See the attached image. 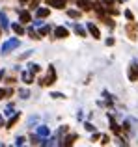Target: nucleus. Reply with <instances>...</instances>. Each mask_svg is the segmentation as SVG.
<instances>
[{"mask_svg": "<svg viewBox=\"0 0 138 147\" xmlns=\"http://www.w3.org/2000/svg\"><path fill=\"white\" fill-rule=\"evenodd\" d=\"M54 78H56L54 69H52V67H49V75H47V78H45V80H41V84H43V86H49V84H52V82H54Z\"/></svg>", "mask_w": 138, "mask_h": 147, "instance_id": "1", "label": "nucleus"}, {"mask_svg": "<svg viewBox=\"0 0 138 147\" xmlns=\"http://www.w3.org/2000/svg\"><path fill=\"white\" fill-rule=\"evenodd\" d=\"M15 47H19V39H11V41H7V43H4L2 52L6 54V52H9L11 49H15Z\"/></svg>", "mask_w": 138, "mask_h": 147, "instance_id": "2", "label": "nucleus"}, {"mask_svg": "<svg viewBox=\"0 0 138 147\" xmlns=\"http://www.w3.org/2000/svg\"><path fill=\"white\" fill-rule=\"evenodd\" d=\"M54 36H56V37H60V39H64V37H67V30H66V28H62V26H58V28L54 30Z\"/></svg>", "mask_w": 138, "mask_h": 147, "instance_id": "3", "label": "nucleus"}, {"mask_svg": "<svg viewBox=\"0 0 138 147\" xmlns=\"http://www.w3.org/2000/svg\"><path fill=\"white\" fill-rule=\"evenodd\" d=\"M52 7H66V0H47Z\"/></svg>", "mask_w": 138, "mask_h": 147, "instance_id": "4", "label": "nucleus"}, {"mask_svg": "<svg viewBox=\"0 0 138 147\" xmlns=\"http://www.w3.org/2000/svg\"><path fill=\"white\" fill-rule=\"evenodd\" d=\"M78 7H82V9H91V7H93V4H91V2H88V0H80V2H78Z\"/></svg>", "mask_w": 138, "mask_h": 147, "instance_id": "5", "label": "nucleus"}, {"mask_svg": "<svg viewBox=\"0 0 138 147\" xmlns=\"http://www.w3.org/2000/svg\"><path fill=\"white\" fill-rule=\"evenodd\" d=\"M11 28H13V32L19 34V36H22V34H24V28H22L21 24H11Z\"/></svg>", "mask_w": 138, "mask_h": 147, "instance_id": "6", "label": "nucleus"}, {"mask_svg": "<svg viewBox=\"0 0 138 147\" xmlns=\"http://www.w3.org/2000/svg\"><path fill=\"white\" fill-rule=\"evenodd\" d=\"M88 30L91 32V36H93V37H99V30H97V26H93V24L90 22V24H88Z\"/></svg>", "mask_w": 138, "mask_h": 147, "instance_id": "7", "label": "nucleus"}, {"mask_svg": "<svg viewBox=\"0 0 138 147\" xmlns=\"http://www.w3.org/2000/svg\"><path fill=\"white\" fill-rule=\"evenodd\" d=\"M129 76H131V80H135L138 76V67H136V65H131V73H129Z\"/></svg>", "mask_w": 138, "mask_h": 147, "instance_id": "8", "label": "nucleus"}, {"mask_svg": "<svg viewBox=\"0 0 138 147\" xmlns=\"http://www.w3.org/2000/svg\"><path fill=\"white\" fill-rule=\"evenodd\" d=\"M19 17H21L22 22H30V13H28V11H21V15H19Z\"/></svg>", "mask_w": 138, "mask_h": 147, "instance_id": "9", "label": "nucleus"}, {"mask_svg": "<svg viewBox=\"0 0 138 147\" xmlns=\"http://www.w3.org/2000/svg\"><path fill=\"white\" fill-rule=\"evenodd\" d=\"M22 80H24L26 84L32 82V71H30V73H22Z\"/></svg>", "mask_w": 138, "mask_h": 147, "instance_id": "10", "label": "nucleus"}, {"mask_svg": "<svg viewBox=\"0 0 138 147\" xmlns=\"http://www.w3.org/2000/svg\"><path fill=\"white\" fill-rule=\"evenodd\" d=\"M47 15H49V9H47V7H41V9H37V17H47Z\"/></svg>", "mask_w": 138, "mask_h": 147, "instance_id": "11", "label": "nucleus"}, {"mask_svg": "<svg viewBox=\"0 0 138 147\" xmlns=\"http://www.w3.org/2000/svg\"><path fill=\"white\" fill-rule=\"evenodd\" d=\"M75 32L78 34V36H86V32H84V28H82V26H78V24H75Z\"/></svg>", "mask_w": 138, "mask_h": 147, "instance_id": "12", "label": "nucleus"}, {"mask_svg": "<svg viewBox=\"0 0 138 147\" xmlns=\"http://www.w3.org/2000/svg\"><path fill=\"white\" fill-rule=\"evenodd\" d=\"M37 132H39L41 136H47V134H49V129H47V127H39V129H37Z\"/></svg>", "mask_w": 138, "mask_h": 147, "instance_id": "13", "label": "nucleus"}, {"mask_svg": "<svg viewBox=\"0 0 138 147\" xmlns=\"http://www.w3.org/2000/svg\"><path fill=\"white\" fill-rule=\"evenodd\" d=\"M0 21H2V26H4V28H7V26H9V24H7V19H6V15H4V13H0Z\"/></svg>", "mask_w": 138, "mask_h": 147, "instance_id": "14", "label": "nucleus"}, {"mask_svg": "<svg viewBox=\"0 0 138 147\" xmlns=\"http://www.w3.org/2000/svg\"><path fill=\"white\" fill-rule=\"evenodd\" d=\"M17 119H19V114H17V115H13V117L9 119V123H7V127H13L15 123H17Z\"/></svg>", "mask_w": 138, "mask_h": 147, "instance_id": "15", "label": "nucleus"}, {"mask_svg": "<svg viewBox=\"0 0 138 147\" xmlns=\"http://www.w3.org/2000/svg\"><path fill=\"white\" fill-rule=\"evenodd\" d=\"M110 125H112V130H114V132H118V130H120V127L116 125V121H114L112 117H110Z\"/></svg>", "mask_w": 138, "mask_h": 147, "instance_id": "16", "label": "nucleus"}, {"mask_svg": "<svg viewBox=\"0 0 138 147\" xmlns=\"http://www.w3.org/2000/svg\"><path fill=\"white\" fill-rule=\"evenodd\" d=\"M73 140H76V136H75V134H73V136H69L67 140H66V145H71V144H73Z\"/></svg>", "mask_w": 138, "mask_h": 147, "instance_id": "17", "label": "nucleus"}, {"mask_svg": "<svg viewBox=\"0 0 138 147\" xmlns=\"http://www.w3.org/2000/svg\"><path fill=\"white\" fill-rule=\"evenodd\" d=\"M30 71H32V73H37V71H39V65H36V63L30 65Z\"/></svg>", "mask_w": 138, "mask_h": 147, "instance_id": "18", "label": "nucleus"}, {"mask_svg": "<svg viewBox=\"0 0 138 147\" xmlns=\"http://www.w3.org/2000/svg\"><path fill=\"white\" fill-rule=\"evenodd\" d=\"M125 17H127L129 21H133V13H131V11H125Z\"/></svg>", "mask_w": 138, "mask_h": 147, "instance_id": "19", "label": "nucleus"}, {"mask_svg": "<svg viewBox=\"0 0 138 147\" xmlns=\"http://www.w3.org/2000/svg\"><path fill=\"white\" fill-rule=\"evenodd\" d=\"M49 30H51L49 26H43V28H41V34H49Z\"/></svg>", "mask_w": 138, "mask_h": 147, "instance_id": "20", "label": "nucleus"}, {"mask_svg": "<svg viewBox=\"0 0 138 147\" xmlns=\"http://www.w3.org/2000/svg\"><path fill=\"white\" fill-rule=\"evenodd\" d=\"M69 17H78V11H69Z\"/></svg>", "mask_w": 138, "mask_h": 147, "instance_id": "21", "label": "nucleus"}, {"mask_svg": "<svg viewBox=\"0 0 138 147\" xmlns=\"http://www.w3.org/2000/svg\"><path fill=\"white\" fill-rule=\"evenodd\" d=\"M4 95H7L6 90H0V99H4Z\"/></svg>", "mask_w": 138, "mask_h": 147, "instance_id": "22", "label": "nucleus"}, {"mask_svg": "<svg viewBox=\"0 0 138 147\" xmlns=\"http://www.w3.org/2000/svg\"><path fill=\"white\" fill-rule=\"evenodd\" d=\"M37 6V0H32V7H36Z\"/></svg>", "mask_w": 138, "mask_h": 147, "instance_id": "23", "label": "nucleus"}, {"mask_svg": "<svg viewBox=\"0 0 138 147\" xmlns=\"http://www.w3.org/2000/svg\"><path fill=\"white\" fill-rule=\"evenodd\" d=\"M103 2H105V4H112L114 0H103Z\"/></svg>", "mask_w": 138, "mask_h": 147, "instance_id": "24", "label": "nucleus"}, {"mask_svg": "<svg viewBox=\"0 0 138 147\" xmlns=\"http://www.w3.org/2000/svg\"><path fill=\"white\" fill-rule=\"evenodd\" d=\"M0 125H2V117H0Z\"/></svg>", "mask_w": 138, "mask_h": 147, "instance_id": "25", "label": "nucleus"}, {"mask_svg": "<svg viewBox=\"0 0 138 147\" xmlns=\"http://www.w3.org/2000/svg\"><path fill=\"white\" fill-rule=\"evenodd\" d=\"M21 2H26V0H21Z\"/></svg>", "mask_w": 138, "mask_h": 147, "instance_id": "26", "label": "nucleus"}]
</instances>
